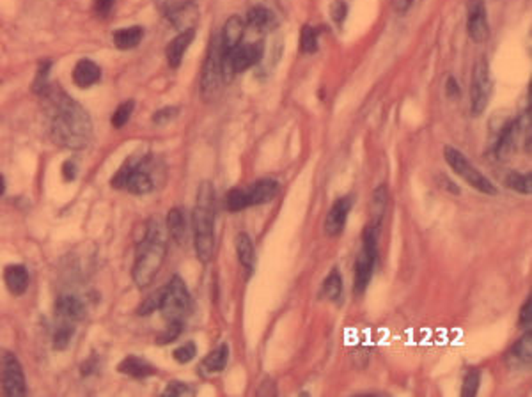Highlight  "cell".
Masks as SVG:
<instances>
[{
	"label": "cell",
	"instance_id": "cell-34",
	"mask_svg": "<svg viewBox=\"0 0 532 397\" xmlns=\"http://www.w3.org/2000/svg\"><path fill=\"white\" fill-rule=\"evenodd\" d=\"M479 383H481V373L477 369H470L463 378V385H461V396L463 397L476 396L477 389H479Z\"/></svg>",
	"mask_w": 532,
	"mask_h": 397
},
{
	"label": "cell",
	"instance_id": "cell-8",
	"mask_svg": "<svg viewBox=\"0 0 532 397\" xmlns=\"http://www.w3.org/2000/svg\"><path fill=\"white\" fill-rule=\"evenodd\" d=\"M156 8L178 31L194 28L197 22L195 0H155Z\"/></svg>",
	"mask_w": 532,
	"mask_h": 397
},
{
	"label": "cell",
	"instance_id": "cell-22",
	"mask_svg": "<svg viewBox=\"0 0 532 397\" xmlns=\"http://www.w3.org/2000/svg\"><path fill=\"white\" fill-rule=\"evenodd\" d=\"M227 360H229V346L220 344L217 350L211 351V353L201 362V369L208 374L222 373L227 366Z\"/></svg>",
	"mask_w": 532,
	"mask_h": 397
},
{
	"label": "cell",
	"instance_id": "cell-14",
	"mask_svg": "<svg viewBox=\"0 0 532 397\" xmlns=\"http://www.w3.org/2000/svg\"><path fill=\"white\" fill-rule=\"evenodd\" d=\"M243 32H245V22H243L242 16L235 15L231 16L229 20L226 22L222 31V36H220V47H222V53L233 52L243 40Z\"/></svg>",
	"mask_w": 532,
	"mask_h": 397
},
{
	"label": "cell",
	"instance_id": "cell-27",
	"mask_svg": "<svg viewBox=\"0 0 532 397\" xmlns=\"http://www.w3.org/2000/svg\"><path fill=\"white\" fill-rule=\"evenodd\" d=\"M506 187L511 190H517L524 195L532 194V174H522V172H511L506 178Z\"/></svg>",
	"mask_w": 532,
	"mask_h": 397
},
{
	"label": "cell",
	"instance_id": "cell-19",
	"mask_svg": "<svg viewBox=\"0 0 532 397\" xmlns=\"http://www.w3.org/2000/svg\"><path fill=\"white\" fill-rule=\"evenodd\" d=\"M4 280L8 289L13 294H24L28 287V271L27 268L22 267V264H11V267L6 268L4 271Z\"/></svg>",
	"mask_w": 532,
	"mask_h": 397
},
{
	"label": "cell",
	"instance_id": "cell-17",
	"mask_svg": "<svg viewBox=\"0 0 532 397\" xmlns=\"http://www.w3.org/2000/svg\"><path fill=\"white\" fill-rule=\"evenodd\" d=\"M525 130V128H524ZM522 123L517 121V123H511L509 126H506L501 133V139H499V144H497V156L501 160H508V156L511 155L515 149H517V142L518 137L522 135Z\"/></svg>",
	"mask_w": 532,
	"mask_h": 397
},
{
	"label": "cell",
	"instance_id": "cell-7",
	"mask_svg": "<svg viewBox=\"0 0 532 397\" xmlns=\"http://www.w3.org/2000/svg\"><path fill=\"white\" fill-rule=\"evenodd\" d=\"M0 385L9 397H22L27 394L22 364L9 350H0Z\"/></svg>",
	"mask_w": 532,
	"mask_h": 397
},
{
	"label": "cell",
	"instance_id": "cell-13",
	"mask_svg": "<svg viewBox=\"0 0 532 397\" xmlns=\"http://www.w3.org/2000/svg\"><path fill=\"white\" fill-rule=\"evenodd\" d=\"M247 192V203L251 206H261L274 201L279 194V183L274 179H259Z\"/></svg>",
	"mask_w": 532,
	"mask_h": 397
},
{
	"label": "cell",
	"instance_id": "cell-37",
	"mask_svg": "<svg viewBox=\"0 0 532 397\" xmlns=\"http://www.w3.org/2000/svg\"><path fill=\"white\" fill-rule=\"evenodd\" d=\"M346 15H348V4H346V0H334L332 6H330V16H332L334 24L341 27L346 20Z\"/></svg>",
	"mask_w": 532,
	"mask_h": 397
},
{
	"label": "cell",
	"instance_id": "cell-6",
	"mask_svg": "<svg viewBox=\"0 0 532 397\" xmlns=\"http://www.w3.org/2000/svg\"><path fill=\"white\" fill-rule=\"evenodd\" d=\"M444 158H445V162H447L449 167L453 169V171L456 172V174L460 176L461 179H465V181H467L470 187L476 188V190H479L481 194L497 195V192L499 190H497L495 185H493L492 181H490V179L479 171V169L474 167L472 163L467 160V156H465L463 153L458 151V149H454V147L447 146L444 149Z\"/></svg>",
	"mask_w": 532,
	"mask_h": 397
},
{
	"label": "cell",
	"instance_id": "cell-5",
	"mask_svg": "<svg viewBox=\"0 0 532 397\" xmlns=\"http://www.w3.org/2000/svg\"><path fill=\"white\" fill-rule=\"evenodd\" d=\"M378 235H380V227L374 226V223L365 226L364 235H362V251L358 254L357 262H355V296L364 293L367 286H369L371 278H373L374 262H376L378 255Z\"/></svg>",
	"mask_w": 532,
	"mask_h": 397
},
{
	"label": "cell",
	"instance_id": "cell-11",
	"mask_svg": "<svg viewBox=\"0 0 532 397\" xmlns=\"http://www.w3.org/2000/svg\"><path fill=\"white\" fill-rule=\"evenodd\" d=\"M467 31L476 43H483L490 36L488 16L483 0H470L467 9Z\"/></svg>",
	"mask_w": 532,
	"mask_h": 397
},
{
	"label": "cell",
	"instance_id": "cell-9",
	"mask_svg": "<svg viewBox=\"0 0 532 397\" xmlns=\"http://www.w3.org/2000/svg\"><path fill=\"white\" fill-rule=\"evenodd\" d=\"M492 96V78H490V68L486 59H479L474 66L472 89H470V110L472 115H481L486 110Z\"/></svg>",
	"mask_w": 532,
	"mask_h": 397
},
{
	"label": "cell",
	"instance_id": "cell-31",
	"mask_svg": "<svg viewBox=\"0 0 532 397\" xmlns=\"http://www.w3.org/2000/svg\"><path fill=\"white\" fill-rule=\"evenodd\" d=\"M300 50L304 53H314L318 50V31L309 25L302 28L300 32Z\"/></svg>",
	"mask_w": 532,
	"mask_h": 397
},
{
	"label": "cell",
	"instance_id": "cell-36",
	"mask_svg": "<svg viewBox=\"0 0 532 397\" xmlns=\"http://www.w3.org/2000/svg\"><path fill=\"white\" fill-rule=\"evenodd\" d=\"M195 390L192 389L188 383H183V382H171L167 385V389H165V392H163V396L165 397H187V396H194Z\"/></svg>",
	"mask_w": 532,
	"mask_h": 397
},
{
	"label": "cell",
	"instance_id": "cell-38",
	"mask_svg": "<svg viewBox=\"0 0 532 397\" xmlns=\"http://www.w3.org/2000/svg\"><path fill=\"white\" fill-rule=\"evenodd\" d=\"M181 330H183V323H169L165 332L160 334L158 339H156V344H169V342L176 341V339L179 337V334H181Z\"/></svg>",
	"mask_w": 532,
	"mask_h": 397
},
{
	"label": "cell",
	"instance_id": "cell-28",
	"mask_svg": "<svg viewBox=\"0 0 532 397\" xmlns=\"http://www.w3.org/2000/svg\"><path fill=\"white\" fill-rule=\"evenodd\" d=\"M323 293H325V296L329 298V300H332V302H335V300L341 298L342 278L338 270H332L329 277L325 278V282H323Z\"/></svg>",
	"mask_w": 532,
	"mask_h": 397
},
{
	"label": "cell",
	"instance_id": "cell-25",
	"mask_svg": "<svg viewBox=\"0 0 532 397\" xmlns=\"http://www.w3.org/2000/svg\"><path fill=\"white\" fill-rule=\"evenodd\" d=\"M247 24L254 27L256 31H266L274 25V12L266 9L265 6H256L247 12Z\"/></svg>",
	"mask_w": 532,
	"mask_h": 397
},
{
	"label": "cell",
	"instance_id": "cell-46",
	"mask_svg": "<svg viewBox=\"0 0 532 397\" xmlns=\"http://www.w3.org/2000/svg\"><path fill=\"white\" fill-rule=\"evenodd\" d=\"M4 190H6V181H4V178L0 176V195L4 194Z\"/></svg>",
	"mask_w": 532,
	"mask_h": 397
},
{
	"label": "cell",
	"instance_id": "cell-20",
	"mask_svg": "<svg viewBox=\"0 0 532 397\" xmlns=\"http://www.w3.org/2000/svg\"><path fill=\"white\" fill-rule=\"evenodd\" d=\"M117 371L123 374H128V376L131 378H147L156 374V369L149 362L140 357H135V355H130V357L124 358L119 366H117Z\"/></svg>",
	"mask_w": 532,
	"mask_h": 397
},
{
	"label": "cell",
	"instance_id": "cell-3",
	"mask_svg": "<svg viewBox=\"0 0 532 397\" xmlns=\"http://www.w3.org/2000/svg\"><path fill=\"white\" fill-rule=\"evenodd\" d=\"M192 227L197 257L208 262L215 251V192L210 183L199 187L197 204L192 213Z\"/></svg>",
	"mask_w": 532,
	"mask_h": 397
},
{
	"label": "cell",
	"instance_id": "cell-45",
	"mask_svg": "<svg viewBox=\"0 0 532 397\" xmlns=\"http://www.w3.org/2000/svg\"><path fill=\"white\" fill-rule=\"evenodd\" d=\"M412 4L413 0H394V9H396V12H399V15H405Z\"/></svg>",
	"mask_w": 532,
	"mask_h": 397
},
{
	"label": "cell",
	"instance_id": "cell-33",
	"mask_svg": "<svg viewBox=\"0 0 532 397\" xmlns=\"http://www.w3.org/2000/svg\"><path fill=\"white\" fill-rule=\"evenodd\" d=\"M133 108H135V103H133L131 99H128V101H124L123 105H119V107L115 108L114 115H112V126L123 128L124 124L130 121V115L133 114Z\"/></svg>",
	"mask_w": 532,
	"mask_h": 397
},
{
	"label": "cell",
	"instance_id": "cell-43",
	"mask_svg": "<svg viewBox=\"0 0 532 397\" xmlns=\"http://www.w3.org/2000/svg\"><path fill=\"white\" fill-rule=\"evenodd\" d=\"M445 92H447L449 98L460 94V85H458V82L453 78V76H451V78L447 80V84H445Z\"/></svg>",
	"mask_w": 532,
	"mask_h": 397
},
{
	"label": "cell",
	"instance_id": "cell-24",
	"mask_svg": "<svg viewBox=\"0 0 532 397\" xmlns=\"http://www.w3.org/2000/svg\"><path fill=\"white\" fill-rule=\"evenodd\" d=\"M167 229L169 235L174 238V242L181 243L187 236V219L179 208H172L167 214Z\"/></svg>",
	"mask_w": 532,
	"mask_h": 397
},
{
	"label": "cell",
	"instance_id": "cell-32",
	"mask_svg": "<svg viewBox=\"0 0 532 397\" xmlns=\"http://www.w3.org/2000/svg\"><path fill=\"white\" fill-rule=\"evenodd\" d=\"M226 206L227 210L235 211V213L249 208V203H247V192L242 190V188H235V190L227 192Z\"/></svg>",
	"mask_w": 532,
	"mask_h": 397
},
{
	"label": "cell",
	"instance_id": "cell-35",
	"mask_svg": "<svg viewBox=\"0 0 532 397\" xmlns=\"http://www.w3.org/2000/svg\"><path fill=\"white\" fill-rule=\"evenodd\" d=\"M195 355H197V346H195L194 342L181 344L179 348H176V350L172 351V357H174V360L179 362V364H188V362L194 360Z\"/></svg>",
	"mask_w": 532,
	"mask_h": 397
},
{
	"label": "cell",
	"instance_id": "cell-30",
	"mask_svg": "<svg viewBox=\"0 0 532 397\" xmlns=\"http://www.w3.org/2000/svg\"><path fill=\"white\" fill-rule=\"evenodd\" d=\"M73 334H75V328L69 321H64L63 325L57 326L56 334H53V348L56 350H66L72 342Z\"/></svg>",
	"mask_w": 532,
	"mask_h": 397
},
{
	"label": "cell",
	"instance_id": "cell-23",
	"mask_svg": "<svg viewBox=\"0 0 532 397\" xmlns=\"http://www.w3.org/2000/svg\"><path fill=\"white\" fill-rule=\"evenodd\" d=\"M144 37L142 27H126L114 32V44L119 50H131L139 47V43Z\"/></svg>",
	"mask_w": 532,
	"mask_h": 397
},
{
	"label": "cell",
	"instance_id": "cell-18",
	"mask_svg": "<svg viewBox=\"0 0 532 397\" xmlns=\"http://www.w3.org/2000/svg\"><path fill=\"white\" fill-rule=\"evenodd\" d=\"M57 314L63 321H80L85 316V307L78 298L66 294V296H60L57 300Z\"/></svg>",
	"mask_w": 532,
	"mask_h": 397
},
{
	"label": "cell",
	"instance_id": "cell-40",
	"mask_svg": "<svg viewBox=\"0 0 532 397\" xmlns=\"http://www.w3.org/2000/svg\"><path fill=\"white\" fill-rule=\"evenodd\" d=\"M158 305H160V291L153 294V296L147 298L146 302L139 307V314L140 316H147V314H151L153 310H158Z\"/></svg>",
	"mask_w": 532,
	"mask_h": 397
},
{
	"label": "cell",
	"instance_id": "cell-2",
	"mask_svg": "<svg viewBox=\"0 0 532 397\" xmlns=\"http://www.w3.org/2000/svg\"><path fill=\"white\" fill-rule=\"evenodd\" d=\"M167 252V242H165V230L158 220H151L147 223L146 236L140 242L137 251L135 267H133V282L139 287L151 286L155 277L158 275L163 264V257Z\"/></svg>",
	"mask_w": 532,
	"mask_h": 397
},
{
	"label": "cell",
	"instance_id": "cell-42",
	"mask_svg": "<svg viewBox=\"0 0 532 397\" xmlns=\"http://www.w3.org/2000/svg\"><path fill=\"white\" fill-rule=\"evenodd\" d=\"M112 4H114V0H96V4H94L96 12H98V15H101V16H105L108 11H110Z\"/></svg>",
	"mask_w": 532,
	"mask_h": 397
},
{
	"label": "cell",
	"instance_id": "cell-39",
	"mask_svg": "<svg viewBox=\"0 0 532 397\" xmlns=\"http://www.w3.org/2000/svg\"><path fill=\"white\" fill-rule=\"evenodd\" d=\"M178 108L176 107H167V108H162V110L156 112L155 115H153V121H155L156 124H165L169 123V121H172L178 115Z\"/></svg>",
	"mask_w": 532,
	"mask_h": 397
},
{
	"label": "cell",
	"instance_id": "cell-16",
	"mask_svg": "<svg viewBox=\"0 0 532 397\" xmlns=\"http://www.w3.org/2000/svg\"><path fill=\"white\" fill-rule=\"evenodd\" d=\"M99 76H101L99 66L89 59L78 60L75 69H73V82H75L76 87L80 89H88L91 87V85H94L99 80Z\"/></svg>",
	"mask_w": 532,
	"mask_h": 397
},
{
	"label": "cell",
	"instance_id": "cell-21",
	"mask_svg": "<svg viewBox=\"0 0 532 397\" xmlns=\"http://www.w3.org/2000/svg\"><path fill=\"white\" fill-rule=\"evenodd\" d=\"M235 243H236V254H238V259L240 262H242V267L245 268L249 273H252L256 267V251H254V243H252L251 236L247 235V233H238Z\"/></svg>",
	"mask_w": 532,
	"mask_h": 397
},
{
	"label": "cell",
	"instance_id": "cell-4",
	"mask_svg": "<svg viewBox=\"0 0 532 397\" xmlns=\"http://www.w3.org/2000/svg\"><path fill=\"white\" fill-rule=\"evenodd\" d=\"M158 310L167 323H185L192 312V298L183 278L174 275L163 289H160Z\"/></svg>",
	"mask_w": 532,
	"mask_h": 397
},
{
	"label": "cell",
	"instance_id": "cell-29",
	"mask_svg": "<svg viewBox=\"0 0 532 397\" xmlns=\"http://www.w3.org/2000/svg\"><path fill=\"white\" fill-rule=\"evenodd\" d=\"M531 355H532V334L531 330H529L527 334L520 339V341L515 344L513 348V357L517 358L518 362H522L524 366L531 364Z\"/></svg>",
	"mask_w": 532,
	"mask_h": 397
},
{
	"label": "cell",
	"instance_id": "cell-26",
	"mask_svg": "<svg viewBox=\"0 0 532 397\" xmlns=\"http://www.w3.org/2000/svg\"><path fill=\"white\" fill-rule=\"evenodd\" d=\"M371 208H373V222L371 223L381 227V220H383V217H385V211H387V187L385 185H380V187H378L376 190L373 192V204H371Z\"/></svg>",
	"mask_w": 532,
	"mask_h": 397
},
{
	"label": "cell",
	"instance_id": "cell-10",
	"mask_svg": "<svg viewBox=\"0 0 532 397\" xmlns=\"http://www.w3.org/2000/svg\"><path fill=\"white\" fill-rule=\"evenodd\" d=\"M222 80V47H220V40L217 43L211 44L210 53H208L206 64L203 69V94L210 98L211 94L217 92Z\"/></svg>",
	"mask_w": 532,
	"mask_h": 397
},
{
	"label": "cell",
	"instance_id": "cell-44",
	"mask_svg": "<svg viewBox=\"0 0 532 397\" xmlns=\"http://www.w3.org/2000/svg\"><path fill=\"white\" fill-rule=\"evenodd\" d=\"M63 176H64V179H66V181H72V179H75L76 167L73 165L72 162H66L63 165Z\"/></svg>",
	"mask_w": 532,
	"mask_h": 397
},
{
	"label": "cell",
	"instance_id": "cell-1",
	"mask_svg": "<svg viewBox=\"0 0 532 397\" xmlns=\"http://www.w3.org/2000/svg\"><path fill=\"white\" fill-rule=\"evenodd\" d=\"M41 94L47 96L50 108L53 140L68 149H84L91 142L92 133L91 117L84 107L69 98L63 89L47 85Z\"/></svg>",
	"mask_w": 532,
	"mask_h": 397
},
{
	"label": "cell",
	"instance_id": "cell-12",
	"mask_svg": "<svg viewBox=\"0 0 532 397\" xmlns=\"http://www.w3.org/2000/svg\"><path fill=\"white\" fill-rule=\"evenodd\" d=\"M351 206H354V201H351L350 195L346 197H339L334 203V206L330 208L329 214L325 219V233L330 238H335L342 233L346 226V220H348V214H350Z\"/></svg>",
	"mask_w": 532,
	"mask_h": 397
},
{
	"label": "cell",
	"instance_id": "cell-41",
	"mask_svg": "<svg viewBox=\"0 0 532 397\" xmlns=\"http://www.w3.org/2000/svg\"><path fill=\"white\" fill-rule=\"evenodd\" d=\"M531 323H532V300L531 296H529L520 310V326L522 328H531Z\"/></svg>",
	"mask_w": 532,
	"mask_h": 397
},
{
	"label": "cell",
	"instance_id": "cell-15",
	"mask_svg": "<svg viewBox=\"0 0 532 397\" xmlns=\"http://www.w3.org/2000/svg\"><path fill=\"white\" fill-rule=\"evenodd\" d=\"M194 37H195V31L194 28H188V31L179 32L178 36H176L174 40L167 44L165 53H167V60L171 68H178L179 64H181L183 56H185V52H187L188 47L192 44Z\"/></svg>",
	"mask_w": 532,
	"mask_h": 397
}]
</instances>
